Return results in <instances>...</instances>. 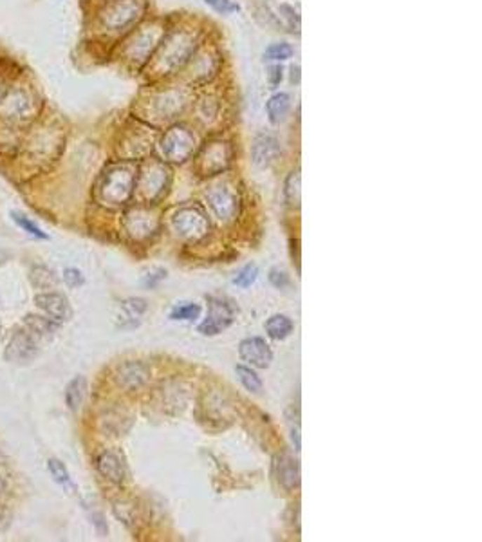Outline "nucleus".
I'll return each mask as SVG.
<instances>
[{"label":"nucleus","mask_w":482,"mask_h":542,"mask_svg":"<svg viewBox=\"0 0 482 542\" xmlns=\"http://www.w3.org/2000/svg\"><path fill=\"white\" fill-rule=\"evenodd\" d=\"M138 183V170L130 165H118L107 170L96 188V199L105 206H119L130 199Z\"/></svg>","instance_id":"nucleus-1"},{"label":"nucleus","mask_w":482,"mask_h":542,"mask_svg":"<svg viewBox=\"0 0 482 542\" xmlns=\"http://www.w3.org/2000/svg\"><path fill=\"white\" fill-rule=\"evenodd\" d=\"M195 138L187 127L175 125L170 128L161 141V152L165 156L166 161L182 163L194 154Z\"/></svg>","instance_id":"nucleus-2"},{"label":"nucleus","mask_w":482,"mask_h":542,"mask_svg":"<svg viewBox=\"0 0 482 542\" xmlns=\"http://www.w3.org/2000/svg\"><path fill=\"white\" fill-rule=\"evenodd\" d=\"M174 228L179 237L199 241L210 230V223L199 206H185L174 216Z\"/></svg>","instance_id":"nucleus-3"},{"label":"nucleus","mask_w":482,"mask_h":542,"mask_svg":"<svg viewBox=\"0 0 482 542\" xmlns=\"http://www.w3.org/2000/svg\"><path fill=\"white\" fill-rule=\"evenodd\" d=\"M233 320H235V308L225 298L212 297L208 300V317L199 326V331L203 335H219L220 331L232 326Z\"/></svg>","instance_id":"nucleus-4"},{"label":"nucleus","mask_w":482,"mask_h":542,"mask_svg":"<svg viewBox=\"0 0 482 542\" xmlns=\"http://www.w3.org/2000/svg\"><path fill=\"white\" fill-rule=\"evenodd\" d=\"M229 159H232L229 145L226 141H212L197 156L201 176L220 174L229 165Z\"/></svg>","instance_id":"nucleus-5"},{"label":"nucleus","mask_w":482,"mask_h":542,"mask_svg":"<svg viewBox=\"0 0 482 542\" xmlns=\"http://www.w3.org/2000/svg\"><path fill=\"white\" fill-rule=\"evenodd\" d=\"M39 352L36 348V342H34V336L31 335L29 331H15L11 340H9L8 348H6L4 358L9 364H27V362H33L34 356Z\"/></svg>","instance_id":"nucleus-6"},{"label":"nucleus","mask_w":482,"mask_h":542,"mask_svg":"<svg viewBox=\"0 0 482 542\" xmlns=\"http://www.w3.org/2000/svg\"><path fill=\"white\" fill-rule=\"evenodd\" d=\"M239 352H241L242 360L258 369L269 367L271 360H273V351H271L266 340L262 338L242 340Z\"/></svg>","instance_id":"nucleus-7"},{"label":"nucleus","mask_w":482,"mask_h":542,"mask_svg":"<svg viewBox=\"0 0 482 542\" xmlns=\"http://www.w3.org/2000/svg\"><path fill=\"white\" fill-rule=\"evenodd\" d=\"M208 203L220 220H229L235 217L239 210L237 195L226 187H215L208 194Z\"/></svg>","instance_id":"nucleus-8"},{"label":"nucleus","mask_w":482,"mask_h":542,"mask_svg":"<svg viewBox=\"0 0 482 542\" xmlns=\"http://www.w3.org/2000/svg\"><path fill=\"white\" fill-rule=\"evenodd\" d=\"M135 13H138V6H135L134 0H116L110 6H107L102 18L107 27L119 29V27H125L128 22L134 20Z\"/></svg>","instance_id":"nucleus-9"},{"label":"nucleus","mask_w":482,"mask_h":542,"mask_svg":"<svg viewBox=\"0 0 482 542\" xmlns=\"http://www.w3.org/2000/svg\"><path fill=\"white\" fill-rule=\"evenodd\" d=\"M34 304L56 322H65L71 318V305H69L67 298L60 293H40L34 297Z\"/></svg>","instance_id":"nucleus-10"},{"label":"nucleus","mask_w":482,"mask_h":542,"mask_svg":"<svg viewBox=\"0 0 482 542\" xmlns=\"http://www.w3.org/2000/svg\"><path fill=\"white\" fill-rule=\"evenodd\" d=\"M166 174L168 172H166V168L161 163H152L147 170H141V176H138V181L141 183L140 188L147 199H156L157 195L163 192Z\"/></svg>","instance_id":"nucleus-11"},{"label":"nucleus","mask_w":482,"mask_h":542,"mask_svg":"<svg viewBox=\"0 0 482 542\" xmlns=\"http://www.w3.org/2000/svg\"><path fill=\"white\" fill-rule=\"evenodd\" d=\"M279 141L269 134H260L255 138L253 147H251V156H253L255 165L267 166L271 161H275L279 156Z\"/></svg>","instance_id":"nucleus-12"},{"label":"nucleus","mask_w":482,"mask_h":542,"mask_svg":"<svg viewBox=\"0 0 482 542\" xmlns=\"http://www.w3.org/2000/svg\"><path fill=\"white\" fill-rule=\"evenodd\" d=\"M275 472L279 483L282 484L286 490H293L295 487H298L300 470H298V465H296V461L289 454H280V456H276Z\"/></svg>","instance_id":"nucleus-13"},{"label":"nucleus","mask_w":482,"mask_h":542,"mask_svg":"<svg viewBox=\"0 0 482 542\" xmlns=\"http://www.w3.org/2000/svg\"><path fill=\"white\" fill-rule=\"evenodd\" d=\"M125 226H127V232L130 233L132 237L141 239L148 237L152 230H156V220L150 217V213H145L141 210H134V212L127 213V219H125Z\"/></svg>","instance_id":"nucleus-14"},{"label":"nucleus","mask_w":482,"mask_h":542,"mask_svg":"<svg viewBox=\"0 0 482 542\" xmlns=\"http://www.w3.org/2000/svg\"><path fill=\"white\" fill-rule=\"evenodd\" d=\"M98 470L112 483H121L125 477V466L114 452H103L98 458Z\"/></svg>","instance_id":"nucleus-15"},{"label":"nucleus","mask_w":482,"mask_h":542,"mask_svg":"<svg viewBox=\"0 0 482 542\" xmlns=\"http://www.w3.org/2000/svg\"><path fill=\"white\" fill-rule=\"evenodd\" d=\"M148 376V369L143 364H125L119 367L118 371V383L127 389H134V387H140Z\"/></svg>","instance_id":"nucleus-16"},{"label":"nucleus","mask_w":482,"mask_h":542,"mask_svg":"<svg viewBox=\"0 0 482 542\" xmlns=\"http://www.w3.org/2000/svg\"><path fill=\"white\" fill-rule=\"evenodd\" d=\"M29 109V96L24 91H15L4 100V114L8 118H26Z\"/></svg>","instance_id":"nucleus-17"},{"label":"nucleus","mask_w":482,"mask_h":542,"mask_svg":"<svg viewBox=\"0 0 482 542\" xmlns=\"http://www.w3.org/2000/svg\"><path fill=\"white\" fill-rule=\"evenodd\" d=\"M293 329H295V324H293L291 318L286 317V315H273L266 322L267 335L275 340L288 338L293 333Z\"/></svg>","instance_id":"nucleus-18"},{"label":"nucleus","mask_w":482,"mask_h":542,"mask_svg":"<svg viewBox=\"0 0 482 542\" xmlns=\"http://www.w3.org/2000/svg\"><path fill=\"white\" fill-rule=\"evenodd\" d=\"M85 394H87V380L83 376H76L65 390V402H67V407L72 412H76L80 409L85 399Z\"/></svg>","instance_id":"nucleus-19"},{"label":"nucleus","mask_w":482,"mask_h":542,"mask_svg":"<svg viewBox=\"0 0 482 542\" xmlns=\"http://www.w3.org/2000/svg\"><path fill=\"white\" fill-rule=\"evenodd\" d=\"M24 326L29 331L33 336H43V335H53L58 327V322L53 320V318H43L36 317V315H27L24 318Z\"/></svg>","instance_id":"nucleus-20"},{"label":"nucleus","mask_w":482,"mask_h":542,"mask_svg":"<svg viewBox=\"0 0 482 542\" xmlns=\"http://www.w3.org/2000/svg\"><path fill=\"white\" fill-rule=\"evenodd\" d=\"M29 280H31V284L39 289H51L58 284V277L55 275V271L49 270L47 266L31 267Z\"/></svg>","instance_id":"nucleus-21"},{"label":"nucleus","mask_w":482,"mask_h":542,"mask_svg":"<svg viewBox=\"0 0 482 542\" xmlns=\"http://www.w3.org/2000/svg\"><path fill=\"white\" fill-rule=\"evenodd\" d=\"M267 114H269L271 123H280L289 110V94L279 93L275 96L269 98V102L266 105Z\"/></svg>","instance_id":"nucleus-22"},{"label":"nucleus","mask_w":482,"mask_h":542,"mask_svg":"<svg viewBox=\"0 0 482 542\" xmlns=\"http://www.w3.org/2000/svg\"><path fill=\"white\" fill-rule=\"evenodd\" d=\"M237 374L241 383L246 387V390H250V392L255 394L262 392V380L258 378V374L255 373L253 369L244 367V365H237Z\"/></svg>","instance_id":"nucleus-23"},{"label":"nucleus","mask_w":482,"mask_h":542,"mask_svg":"<svg viewBox=\"0 0 482 542\" xmlns=\"http://www.w3.org/2000/svg\"><path fill=\"white\" fill-rule=\"evenodd\" d=\"M286 197L291 206H298L300 203V172L298 170L291 172L286 181Z\"/></svg>","instance_id":"nucleus-24"},{"label":"nucleus","mask_w":482,"mask_h":542,"mask_svg":"<svg viewBox=\"0 0 482 542\" xmlns=\"http://www.w3.org/2000/svg\"><path fill=\"white\" fill-rule=\"evenodd\" d=\"M293 56V47L289 44H273L264 51V60L267 62H283Z\"/></svg>","instance_id":"nucleus-25"},{"label":"nucleus","mask_w":482,"mask_h":542,"mask_svg":"<svg viewBox=\"0 0 482 542\" xmlns=\"http://www.w3.org/2000/svg\"><path fill=\"white\" fill-rule=\"evenodd\" d=\"M199 315H201L199 305L185 302V304L175 305L172 315H170V318H172V320H188V322H192V320H195Z\"/></svg>","instance_id":"nucleus-26"},{"label":"nucleus","mask_w":482,"mask_h":542,"mask_svg":"<svg viewBox=\"0 0 482 542\" xmlns=\"http://www.w3.org/2000/svg\"><path fill=\"white\" fill-rule=\"evenodd\" d=\"M49 472H51L53 479H55L56 483L62 484V487L69 488V490H74V487L71 484V477H69L67 468L64 466V463L58 461V459H49Z\"/></svg>","instance_id":"nucleus-27"},{"label":"nucleus","mask_w":482,"mask_h":542,"mask_svg":"<svg viewBox=\"0 0 482 542\" xmlns=\"http://www.w3.org/2000/svg\"><path fill=\"white\" fill-rule=\"evenodd\" d=\"M145 311H147V302L143 298H128V300L123 302V313H125L127 320H135Z\"/></svg>","instance_id":"nucleus-28"},{"label":"nucleus","mask_w":482,"mask_h":542,"mask_svg":"<svg viewBox=\"0 0 482 542\" xmlns=\"http://www.w3.org/2000/svg\"><path fill=\"white\" fill-rule=\"evenodd\" d=\"M257 275H258V267L255 266V264H248L246 267H242L241 271L237 273V277L233 279V282L237 286H241V288H248V286H251L257 280Z\"/></svg>","instance_id":"nucleus-29"},{"label":"nucleus","mask_w":482,"mask_h":542,"mask_svg":"<svg viewBox=\"0 0 482 542\" xmlns=\"http://www.w3.org/2000/svg\"><path fill=\"white\" fill-rule=\"evenodd\" d=\"M13 220H15V223H17L18 226H20L22 230H24V232L31 233V235H33V237H36V239H47L46 233H43L42 230L39 228V226L34 225L33 220H29V219H27V217L22 216V213H13Z\"/></svg>","instance_id":"nucleus-30"},{"label":"nucleus","mask_w":482,"mask_h":542,"mask_svg":"<svg viewBox=\"0 0 482 542\" xmlns=\"http://www.w3.org/2000/svg\"><path fill=\"white\" fill-rule=\"evenodd\" d=\"M204 2L220 15H232L241 11V6L237 2H233V0H204Z\"/></svg>","instance_id":"nucleus-31"},{"label":"nucleus","mask_w":482,"mask_h":542,"mask_svg":"<svg viewBox=\"0 0 482 542\" xmlns=\"http://www.w3.org/2000/svg\"><path fill=\"white\" fill-rule=\"evenodd\" d=\"M64 280L69 288H80V286H83L85 282L83 275H81L76 267H67V270L64 271Z\"/></svg>","instance_id":"nucleus-32"},{"label":"nucleus","mask_w":482,"mask_h":542,"mask_svg":"<svg viewBox=\"0 0 482 542\" xmlns=\"http://www.w3.org/2000/svg\"><path fill=\"white\" fill-rule=\"evenodd\" d=\"M269 280H271V284L275 286V288H279V289L286 288V286L289 284L288 273H286V271H282V270H279V267H275V270H271Z\"/></svg>","instance_id":"nucleus-33"},{"label":"nucleus","mask_w":482,"mask_h":542,"mask_svg":"<svg viewBox=\"0 0 482 542\" xmlns=\"http://www.w3.org/2000/svg\"><path fill=\"white\" fill-rule=\"evenodd\" d=\"M11 521H13V513L8 506L4 504H0V531H8V528L11 526Z\"/></svg>","instance_id":"nucleus-34"},{"label":"nucleus","mask_w":482,"mask_h":542,"mask_svg":"<svg viewBox=\"0 0 482 542\" xmlns=\"http://www.w3.org/2000/svg\"><path fill=\"white\" fill-rule=\"evenodd\" d=\"M165 279H166V271L165 270H156L145 277V284H147L148 288H154V286H157L161 280H165Z\"/></svg>","instance_id":"nucleus-35"},{"label":"nucleus","mask_w":482,"mask_h":542,"mask_svg":"<svg viewBox=\"0 0 482 542\" xmlns=\"http://www.w3.org/2000/svg\"><path fill=\"white\" fill-rule=\"evenodd\" d=\"M267 71H269V72H267V80H269L271 87L275 89L276 85H279L280 81H282V67H280V65H271V67L267 69Z\"/></svg>","instance_id":"nucleus-36"},{"label":"nucleus","mask_w":482,"mask_h":542,"mask_svg":"<svg viewBox=\"0 0 482 542\" xmlns=\"http://www.w3.org/2000/svg\"><path fill=\"white\" fill-rule=\"evenodd\" d=\"M4 488H6V481H4V477H2V474H0V494L4 491Z\"/></svg>","instance_id":"nucleus-37"},{"label":"nucleus","mask_w":482,"mask_h":542,"mask_svg":"<svg viewBox=\"0 0 482 542\" xmlns=\"http://www.w3.org/2000/svg\"><path fill=\"white\" fill-rule=\"evenodd\" d=\"M2 459H4V456H2V452H0V461H2Z\"/></svg>","instance_id":"nucleus-38"},{"label":"nucleus","mask_w":482,"mask_h":542,"mask_svg":"<svg viewBox=\"0 0 482 542\" xmlns=\"http://www.w3.org/2000/svg\"><path fill=\"white\" fill-rule=\"evenodd\" d=\"M0 98H2V89H0Z\"/></svg>","instance_id":"nucleus-39"},{"label":"nucleus","mask_w":482,"mask_h":542,"mask_svg":"<svg viewBox=\"0 0 482 542\" xmlns=\"http://www.w3.org/2000/svg\"><path fill=\"white\" fill-rule=\"evenodd\" d=\"M0 333H2V326H0Z\"/></svg>","instance_id":"nucleus-40"}]
</instances>
